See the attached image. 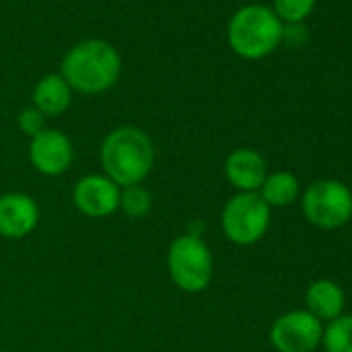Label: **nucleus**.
<instances>
[{
	"instance_id": "obj_1",
	"label": "nucleus",
	"mask_w": 352,
	"mask_h": 352,
	"mask_svg": "<svg viewBox=\"0 0 352 352\" xmlns=\"http://www.w3.org/2000/svg\"><path fill=\"white\" fill-rule=\"evenodd\" d=\"M153 143L149 135L137 126H118L110 131L100 147L102 168L120 189L141 185L153 168Z\"/></svg>"
},
{
	"instance_id": "obj_4",
	"label": "nucleus",
	"mask_w": 352,
	"mask_h": 352,
	"mask_svg": "<svg viewBox=\"0 0 352 352\" xmlns=\"http://www.w3.org/2000/svg\"><path fill=\"white\" fill-rule=\"evenodd\" d=\"M166 263L172 282L189 294L206 290L214 276L212 251L197 234L176 236L170 243Z\"/></svg>"
},
{
	"instance_id": "obj_5",
	"label": "nucleus",
	"mask_w": 352,
	"mask_h": 352,
	"mask_svg": "<svg viewBox=\"0 0 352 352\" xmlns=\"http://www.w3.org/2000/svg\"><path fill=\"white\" fill-rule=\"evenodd\" d=\"M272 208L259 193H239L222 210V230L234 245L249 247L259 243L270 228Z\"/></svg>"
},
{
	"instance_id": "obj_7",
	"label": "nucleus",
	"mask_w": 352,
	"mask_h": 352,
	"mask_svg": "<svg viewBox=\"0 0 352 352\" xmlns=\"http://www.w3.org/2000/svg\"><path fill=\"white\" fill-rule=\"evenodd\" d=\"M323 338V323L309 311H288L280 315L272 329L270 340L278 352H313Z\"/></svg>"
},
{
	"instance_id": "obj_20",
	"label": "nucleus",
	"mask_w": 352,
	"mask_h": 352,
	"mask_svg": "<svg viewBox=\"0 0 352 352\" xmlns=\"http://www.w3.org/2000/svg\"><path fill=\"white\" fill-rule=\"evenodd\" d=\"M350 193H352V191H350Z\"/></svg>"
},
{
	"instance_id": "obj_18",
	"label": "nucleus",
	"mask_w": 352,
	"mask_h": 352,
	"mask_svg": "<svg viewBox=\"0 0 352 352\" xmlns=\"http://www.w3.org/2000/svg\"><path fill=\"white\" fill-rule=\"evenodd\" d=\"M17 124H19V129L25 135L36 137V135H40L46 129V116L40 110H36L34 106H30V108H23L21 110V114L17 118Z\"/></svg>"
},
{
	"instance_id": "obj_8",
	"label": "nucleus",
	"mask_w": 352,
	"mask_h": 352,
	"mask_svg": "<svg viewBox=\"0 0 352 352\" xmlns=\"http://www.w3.org/2000/svg\"><path fill=\"white\" fill-rule=\"evenodd\" d=\"M73 143L58 129H44L30 141V162L44 176H60L73 164Z\"/></svg>"
},
{
	"instance_id": "obj_2",
	"label": "nucleus",
	"mask_w": 352,
	"mask_h": 352,
	"mask_svg": "<svg viewBox=\"0 0 352 352\" xmlns=\"http://www.w3.org/2000/svg\"><path fill=\"white\" fill-rule=\"evenodd\" d=\"M122 71L118 50L104 40H83L63 58L60 77L73 91L98 96L110 89Z\"/></svg>"
},
{
	"instance_id": "obj_3",
	"label": "nucleus",
	"mask_w": 352,
	"mask_h": 352,
	"mask_svg": "<svg viewBox=\"0 0 352 352\" xmlns=\"http://www.w3.org/2000/svg\"><path fill=\"white\" fill-rule=\"evenodd\" d=\"M284 25L278 15L263 5L239 9L228 23V44L245 60H259L282 44Z\"/></svg>"
},
{
	"instance_id": "obj_10",
	"label": "nucleus",
	"mask_w": 352,
	"mask_h": 352,
	"mask_svg": "<svg viewBox=\"0 0 352 352\" xmlns=\"http://www.w3.org/2000/svg\"><path fill=\"white\" fill-rule=\"evenodd\" d=\"M40 222L38 204L25 193L0 195V236L25 239L36 230Z\"/></svg>"
},
{
	"instance_id": "obj_16",
	"label": "nucleus",
	"mask_w": 352,
	"mask_h": 352,
	"mask_svg": "<svg viewBox=\"0 0 352 352\" xmlns=\"http://www.w3.org/2000/svg\"><path fill=\"white\" fill-rule=\"evenodd\" d=\"M118 208L133 220H141L151 212V195L143 185H131L120 189Z\"/></svg>"
},
{
	"instance_id": "obj_9",
	"label": "nucleus",
	"mask_w": 352,
	"mask_h": 352,
	"mask_svg": "<svg viewBox=\"0 0 352 352\" xmlns=\"http://www.w3.org/2000/svg\"><path fill=\"white\" fill-rule=\"evenodd\" d=\"M75 208L87 218H106L118 210L120 187H116L104 174H89L77 181L73 189Z\"/></svg>"
},
{
	"instance_id": "obj_6",
	"label": "nucleus",
	"mask_w": 352,
	"mask_h": 352,
	"mask_svg": "<svg viewBox=\"0 0 352 352\" xmlns=\"http://www.w3.org/2000/svg\"><path fill=\"white\" fill-rule=\"evenodd\" d=\"M305 218L323 230H336L352 218V193L340 181H317L302 195Z\"/></svg>"
},
{
	"instance_id": "obj_14",
	"label": "nucleus",
	"mask_w": 352,
	"mask_h": 352,
	"mask_svg": "<svg viewBox=\"0 0 352 352\" xmlns=\"http://www.w3.org/2000/svg\"><path fill=\"white\" fill-rule=\"evenodd\" d=\"M257 193L270 208H286L298 195V181L290 172H274L265 176Z\"/></svg>"
},
{
	"instance_id": "obj_12",
	"label": "nucleus",
	"mask_w": 352,
	"mask_h": 352,
	"mask_svg": "<svg viewBox=\"0 0 352 352\" xmlns=\"http://www.w3.org/2000/svg\"><path fill=\"white\" fill-rule=\"evenodd\" d=\"M34 108L44 116H60L69 110L73 89L60 75H46L34 89Z\"/></svg>"
},
{
	"instance_id": "obj_13",
	"label": "nucleus",
	"mask_w": 352,
	"mask_h": 352,
	"mask_svg": "<svg viewBox=\"0 0 352 352\" xmlns=\"http://www.w3.org/2000/svg\"><path fill=\"white\" fill-rule=\"evenodd\" d=\"M307 311L319 321H331L342 315L344 292L331 280H317L307 290Z\"/></svg>"
},
{
	"instance_id": "obj_17",
	"label": "nucleus",
	"mask_w": 352,
	"mask_h": 352,
	"mask_svg": "<svg viewBox=\"0 0 352 352\" xmlns=\"http://www.w3.org/2000/svg\"><path fill=\"white\" fill-rule=\"evenodd\" d=\"M315 9V0H274V13L280 21H288L290 25L307 19Z\"/></svg>"
},
{
	"instance_id": "obj_11",
	"label": "nucleus",
	"mask_w": 352,
	"mask_h": 352,
	"mask_svg": "<svg viewBox=\"0 0 352 352\" xmlns=\"http://www.w3.org/2000/svg\"><path fill=\"white\" fill-rule=\"evenodd\" d=\"M226 179L241 193H257L267 176V164L259 151L241 147L230 151L224 164Z\"/></svg>"
},
{
	"instance_id": "obj_15",
	"label": "nucleus",
	"mask_w": 352,
	"mask_h": 352,
	"mask_svg": "<svg viewBox=\"0 0 352 352\" xmlns=\"http://www.w3.org/2000/svg\"><path fill=\"white\" fill-rule=\"evenodd\" d=\"M321 344L325 352H352V315L331 319L323 329Z\"/></svg>"
},
{
	"instance_id": "obj_19",
	"label": "nucleus",
	"mask_w": 352,
	"mask_h": 352,
	"mask_svg": "<svg viewBox=\"0 0 352 352\" xmlns=\"http://www.w3.org/2000/svg\"><path fill=\"white\" fill-rule=\"evenodd\" d=\"M305 36H307V34H305L302 25L294 23V25H290V28H284L282 40H288V42H294V44H302Z\"/></svg>"
}]
</instances>
